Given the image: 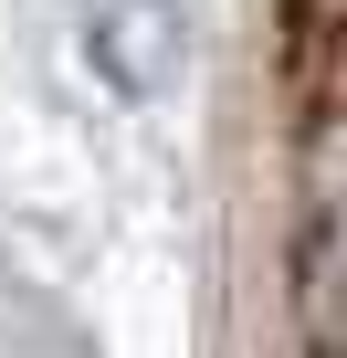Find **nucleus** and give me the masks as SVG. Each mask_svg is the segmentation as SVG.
Instances as JSON below:
<instances>
[{
	"label": "nucleus",
	"mask_w": 347,
	"mask_h": 358,
	"mask_svg": "<svg viewBox=\"0 0 347 358\" xmlns=\"http://www.w3.org/2000/svg\"><path fill=\"white\" fill-rule=\"evenodd\" d=\"M95 53H105V74H116V85H137V95H147L168 64H179V32H168L158 11H105V22H95Z\"/></svg>",
	"instance_id": "nucleus-1"
},
{
	"label": "nucleus",
	"mask_w": 347,
	"mask_h": 358,
	"mask_svg": "<svg viewBox=\"0 0 347 358\" xmlns=\"http://www.w3.org/2000/svg\"><path fill=\"white\" fill-rule=\"evenodd\" d=\"M295 337H305V358H337V337H326V201L295 232Z\"/></svg>",
	"instance_id": "nucleus-2"
}]
</instances>
